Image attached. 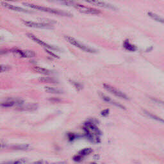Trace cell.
Here are the masks:
<instances>
[{
	"label": "cell",
	"instance_id": "obj_1",
	"mask_svg": "<svg viewBox=\"0 0 164 164\" xmlns=\"http://www.w3.org/2000/svg\"><path fill=\"white\" fill-rule=\"evenodd\" d=\"M83 129L86 137L91 142L96 144L100 143L101 132L93 121H89L86 122L84 124Z\"/></svg>",
	"mask_w": 164,
	"mask_h": 164
},
{
	"label": "cell",
	"instance_id": "obj_2",
	"mask_svg": "<svg viewBox=\"0 0 164 164\" xmlns=\"http://www.w3.org/2000/svg\"><path fill=\"white\" fill-rule=\"evenodd\" d=\"M23 5L25 6L30 7L33 9H35L37 10L42 11V12H48L50 14H56L59 16H71L72 15L67 12H64V11L58 10V9H54V8H51L48 7H42L40 5H37L34 4H31V3H23Z\"/></svg>",
	"mask_w": 164,
	"mask_h": 164
},
{
	"label": "cell",
	"instance_id": "obj_3",
	"mask_svg": "<svg viewBox=\"0 0 164 164\" xmlns=\"http://www.w3.org/2000/svg\"><path fill=\"white\" fill-rule=\"evenodd\" d=\"M65 39L68 42H69L71 45L76 46V48H79V49H82L85 52L90 53H96L97 51L94 48H92L88 46H86V45H83V44L81 43L80 42H79L78 40H77L72 37L65 36Z\"/></svg>",
	"mask_w": 164,
	"mask_h": 164
},
{
	"label": "cell",
	"instance_id": "obj_4",
	"mask_svg": "<svg viewBox=\"0 0 164 164\" xmlns=\"http://www.w3.org/2000/svg\"><path fill=\"white\" fill-rule=\"evenodd\" d=\"M103 87L104 89L109 92L110 93H111L112 94L118 97H120V98H122V99H124V100H129V97L128 96L125 94L124 92H123L122 91L118 90L117 89L115 88V87L111 86L110 85H108V84H106V83H105L103 84Z\"/></svg>",
	"mask_w": 164,
	"mask_h": 164
},
{
	"label": "cell",
	"instance_id": "obj_5",
	"mask_svg": "<svg viewBox=\"0 0 164 164\" xmlns=\"http://www.w3.org/2000/svg\"><path fill=\"white\" fill-rule=\"evenodd\" d=\"M73 7H75L77 10H78L80 12L87 14L97 15V14H100L101 13V11L96 9V8L89 7H86V6L80 5V4L74 3Z\"/></svg>",
	"mask_w": 164,
	"mask_h": 164
},
{
	"label": "cell",
	"instance_id": "obj_6",
	"mask_svg": "<svg viewBox=\"0 0 164 164\" xmlns=\"http://www.w3.org/2000/svg\"><path fill=\"white\" fill-rule=\"evenodd\" d=\"M27 36H28L30 39H31L33 41H34L35 42L37 43L38 45H40L41 46H43V47H45V48H47V49H51V50H53V49H54V50H56V49H57H57H58L56 48L55 47H54V46H51V45H48V44H47V43L45 42L44 41L41 40L40 39H39V38H37L36 36H35L34 35H33V34H27Z\"/></svg>",
	"mask_w": 164,
	"mask_h": 164
},
{
	"label": "cell",
	"instance_id": "obj_7",
	"mask_svg": "<svg viewBox=\"0 0 164 164\" xmlns=\"http://www.w3.org/2000/svg\"><path fill=\"white\" fill-rule=\"evenodd\" d=\"M23 23L31 28H45V29H49L52 28L53 26L52 25H46L43 24L41 23H35V22H32V21H23Z\"/></svg>",
	"mask_w": 164,
	"mask_h": 164
},
{
	"label": "cell",
	"instance_id": "obj_8",
	"mask_svg": "<svg viewBox=\"0 0 164 164\" xmlns=\"http://www.w3.org/2000/svg\"><path fill=\"white\" fill-rule=\"evenodd\" d=\"M100 96L101 99L103 100H104L105 101H106V103H110V104H111L112 105H114V106H117V107H118L119 108H121V109H124V110H125V109H126L124 106H123L121 103H119L112 100L110 97H109L106 95H105L104 94H102V93H100Z\"/></svg>",
	"mask_w": 164,
	"mask_h": 164
},
{
	"label": "cell",
	"instance_id": "obj_9",
	"mask_svg": "<svg viewBox=\"0 0 164 164\" xmlns=\"http://www.w3.org/2000/svg\"><path fill=\"white\" fill-rule=\"evenodd\" d=\"M86 2L89 3H91L97 6H99L101 7H103V8H108V9H112L114 10H117V8L115 7L114 5H111V4H109L105 2H98V1H87Z\"/></svg>",
	"mask_w": 164,
	"mask_h": 164
},
{
	"label": "cell",
	"instance_id": "obj_10",
	"mask_svg": "<svg viewBox=\"0 0 164 164\" xmlns=\"http://www.w3.org/2000/svg\"><path fill=\"white\" fill-rule=\"evenodd\" d=\"M1 4L2 5V6L6 7L7 8H8L10 10H12L14 11H16V12H30L29 11H28L26 9H24L23 8H21L19 7H16L14 5H12L11 4H9L8 3L6 2H1Z\"/></svg>",
	"mask_w": 164,
	"mask_h": 164
},
{
	"label": "cell",
	"instance_id": "obj_11",
	"mask_svg": "<svg viewBox=\"0 0 164 164\" xmlns=\"http://www.w3.org/2000/svg\"><path fill=\"white\" fill-rule=\"evenodd\" d=\"M23 103V101H21L20 100H8L7 101H5L1 104V106L3 107H11L13 106L16 104H19L21 105Z\"/></svg>",
	"mask_w": 164,
	"mask_h": 164
},
{
	"label": "cell",
	"instance_id": "obj_12",
	"mask_svg": "<svg viewBox=\"0 0 164 164\" xmlns=\"http://www.w3.org/2000/svg\"><path fill=\"white\" fill-rule=\"evenodd\" d=\"M37 108V105H28L26 106H19L17 110L21 111H32L35 110Z\"/></svg>",
	"mask_w": 164,
	"mask_h": 164
},
{
	"label": "cell",
	"instance_id": "obj_13",
	"mask_svg": "<svg viewBox=\"0 0 164 164\" xmlns=\"http://www.w3.org/2000/svg\"><path fill=\"white\" fill-rule=\"evenodd\" d=\"M123 46L126 50L129 51H135L137 50V47L135 46L132 45V44H131L129 42V40H126L124 42Z\"/></svg>",
	"mask_w": 164,
	"mask_h": 164
},
{
	"label": "cell",
	"instance_id": "obj_14",
	"mask_svg": "<svg viewBox=\"0 0 164 164\" xmlns=\"http://www.w3.org/2000/svg\"><path fill=\"white\" fill-rule=\"evenodd\" d=\"M45 90L46 92L50 93V94H60L62 93V91L60 89L54 88V87H45Z\"/></svg>",
	"mask_w": 164,
	"mask_h": 164
},
{
	"label": "cell",
	"instance_id": "obj_15",
	"mask_svg": "<svg viewBox=\"0 0 164 164\" xmlns=\"http://www.w3.org/2000/svg\"><path fill=\"white\" fill-rule=\"evenodd\" d=\"M143 112H144V114L146 115H147L149 118H151V119H152L155 120V121H159V122H162V123L163 122V119H162L160 118L159 117L157 116L156 115L152 114V113H151V112H148V111H147V110H144L143 111Z\"/></svg>",
	"mask_w": 164,
	"mask_h": 164
},
{
	"label": "cell",
	"instance_id": "obj_16",
	"mask_svg": "<svg viewBox=\"0 0 164 164\" xmlns=\"http://www.w3.org/2000/svg\"><path fill=\"white\" fill-rule=\"evenodd\" d=\"M148 15L152 19H153V20H155V21H156L157 22H159V23H163V18H162L158 15H157V14H155L153 12H148Z\"/></svg>",
	"mask_w": 164,
	"mask_h": 164
},
{
	"label": "cell",
	"instance_id": "obj_17",
	"mask_svg": "<svg viewBox=\"0 0 164 164\" xmlns=\"http://www.w3.org/2000/svg\"><path fill=\"white\" fill-rule=\"evenodd\" d=\"M27 162V160L25 158H21L14 161H8L2 163L1 164H26Z\"/></svg>",
	"mask_w": 164,
	"mask_h": 164
},
{
	"label": "cell",
	"instance_id": "obj_18",
	"mask_svg": "<svg viewBox=\"0 0 164 164\" xmlns=\"http://www.w3.org/2000/svg\"><path fill=\"white\" fill-rule=\"evenodd\" d=\"M34 70L39 73H40V74H46V75H48V74H50L51 73V71L48 70V69H46L45 68H40V67H35L34 68Z\"/></svg>",
	"mask_w": 164,
	"mask_h": 164
},
{
	"label": "cell",
	"instance_id": "obj_19",
	"mask_svg": "<svg viewBox=\"0 0 164 164\" xmlns=\"http://www.w3.org/2000/svg\"><path fill=\"white\" fill-rule=\"evenodd\" d=\"M92 152V149L91 148H85L79 152V155L83 157L84 156L90 155Z\"/></svg>",
	"mask_w": 164,
	"mask_h": 164
},
{
	"label": "cell",
	"instance_id": "obj_20",
	"mask_svg": "<svg viewBox=\"0 0 164 164\" xmlns=\"http://www.w3.org/2000/svg\"><path fill=\"white\" fill-rule=\"evenodd\" d=\"M13 53L15 54L16 56L19 57H22V58H26L25 57V51L23 50H20V49H14L13 50Z\"/></svg>",
	"mask_w": 164,
	"mask_h": 164
},
{
	"label": "cell",
	"instance_id": "obj_21",
	"mask_svg": "<svg viewBox=\"0 0 164 164\" xmlns=\"http://www.w3.org/2000/svg\"><path fill=\"white\" fill-rule=\"evenodd\" d=\"M25 53L26 58H32L35 57L36 55L34 51H31V50H25Z\"/></svg>",
	"mask_w": 164,
	"mask_h": 164
},
{
	"label": "cell",
	"instance_id": "obj_22",
	"mask_svg": "<svg viewBox=\"0 0 164 164\" xmlns=\"http://www.w3.org/2000/svg\"><path fill=\"white\" fill-rule=\"evenodd\" d=\"M29 148L28 145H17V146H14L12 147V149H16V150H25Z\"/></svg>",
	"mask_w": 164,
	"mask_h": 164
},
{
	"label": "cell",
	"instance_id": "obj_23",
	"mask_svg": "<svg viewBox=\"0 0 164 164\" xmlns=\"http://www.w3.org/2000/svg\"><path fill=\"white\" fill-rule=\"evenodd\" d=\"M10 67L7 65H0V73L7 72L10 70Z\"/></svg>",
	"mask_w": 164,
	"mask_h": 164
},
{
	"label": "cell",
	"instance_id": "obj_24",
	"mask_svg": "<svg viewBox=\"0 0 164 164\" xmlns=\"http://www.w3.org/2000/svg\"><path fill=\"white\" fill-rule=\"evenodd\" d=\"M109 112H110V110H109V109H105V110H103L101 112V115L102 116H103V117H106V116L108 115Z\"/></svg>",
	"mask_w": 164,
	"mask_h": 164
},
{
	"label": "cell",
	"instance_id": "obj_25",
	"mask_svg": "<svg viewBox=\"0 0 164 164\" xmlns=\"http://www.w3.org/2000/svg\"><path fill=\"white\" fill-rule=\"evenodd\" d=\"M6 146H7V144H6L5 142L3 140H0V149L5 148L6 147Z\"/></svg>",
	"mask_w": 164,
	"mask_h": 164
},
{
	"label": "cell",
	"instance_id": "obj_26",
	"mask_svg": "<svg viewBox=\"0 0 164 164\" xmlns=\"http://www.w3.org/2000/svg\"><path fill=\"white\" fill-rule=\"evenodd\" d=\"M40 81H42V82H49V83H54V82H55V81H54L53 79H51V78H42V79H40Z\"/></svg>",
	"mask_w": 164,
	"mask_h": 164
},
{
	"label": "cell",
	"instance_id": "obj_27",
	"mask_svg": "<svg viewBox=\"0 0 164 164\" xmlns=\"http://www.w3.org/2000/svg\"><path fill=\"white\" fill-rule=\"evenodd\" d=\"M46 51L49 54H50L51 56H52L53 57L55 58V59H58V58H59V57H58L57 55H56V54H54V53H53V52H51V51H49V50H48V49H46Z\"/></svg>",
	"mask_w": 164,
	"mask_h": 164
},
{
	"label": "cell",
	"instance_id": "obj_28",
	"mask_svg": "<svg viewBox=\"0 0 164 164\" xmlns=\"http://www.w3.org/2000/svg\"><path fill=\"white\" fill-rule=\"evenodd\" d=\"M82 157L80 156V155H76V156H74V158H73V160L75 161V162H80L82 159Z\"/></svg>",
	"mask_w": 164,
	"mask_h": 164
},
{
	"label": "cell",
	"instance_id": "obj_29",
	"mask_svg": "<svg viewBox=\"0 0 164 164\" xmlns=\"http://www.w3.org/2000/svg\"><path fill=\"white\" fill-rule=\"evenodd\" d=\"M68 137H69V140L70 141H72V140H73L74 138H75V135L73 134H69V135H68Z\"/></svg>",
	"mask_w": 164,
	"mask_h": 164
},
{
	"label": "cell",
	"instance_id": "obj_30",
	"mask_svg": "<svg viewBox=\"0 0 164 164\" xmlns=\"http://www.w3.org/2000/svg\"><path fill=\"white\" fill-rule=\"evenodd\" d=\"M52 164H67V163L65 162H56V163H53Z\"/></svg>",
	"mask_w": 164,
	"mask_h": 164
},
{
	"label": "cell",
	"instance_id": "obj_31",
	"mask_svg": "<svg viewBox=\"0 0 164 164\" xmlns=\"http://www.w3.org/2000/svg\"><path fill=\"white\" fill-rule=\"evenodd\" d=\"M7 53V51L5 50V49H0V54H5Z\"/></svg>",
	"mask_w": 164,
	"mask_h": 164
},
{
	"label": "cell",
	"instance_id": "obj_32",
	"mask_svg": "<svg viewBox=\"0 0 164 164\" xmlns=\"http://www.w3.org/2000/svg\"><path fill=\"white\" fill-rule=\"evenodd\" d=\"M91 164H96V163H92Z\"/></svg>",
	"mask_w": 164,
	"mask_h": 164
},
{
	"label": "cell",
	"instance_id": "obj_33",
	"mask_svg": "<svg viewBox=\"0 0 164 164\" xmlns=\"http://www.w3.org/2000/svg\"></svg>",
	"mask_w": 164,
	"mask_h": 164
}]
</instances>
